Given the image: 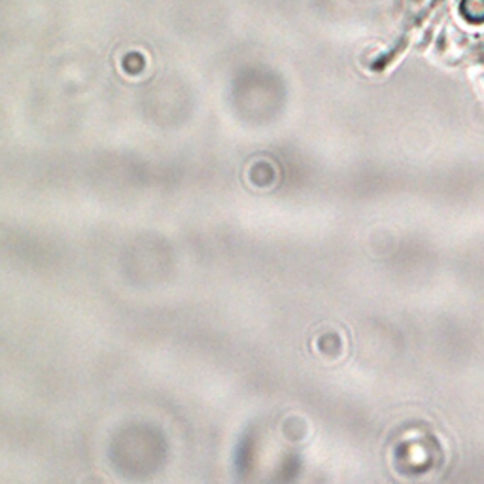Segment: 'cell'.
<instances>
[{"mask_svg": "<svg viewBox=\"0 0 484 484\" xmlns=\"http://www.w3.org/2000/svg\"><path fill=\"white\" fill-rule=\"evenodd\" d=\"M460 10L471 23H484V0H461Z\"/></svg>", "mask_w": 484, "mask_h": 484, "instance_id": "cell-1", "label": "cell"}]
</instances>
